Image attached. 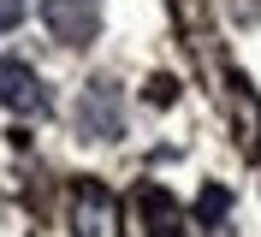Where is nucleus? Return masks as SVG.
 Wrapping results in <instances>:
<instances>
[{
  "label": "nucleus",
  "mask_w": 261,
  "mask_h": 237,
  "mask_svg": "<svg viewBox=\"0 0 261 237\" xmlns=\"http://www.w3.org/2000/svg\"><path fill=\"white\" fill-rule=\"evenodd\" d=\"M143 220H148V237H184V214H178V202L166 196L161 184H143Z\"/></svg>",
  "instance_id": "5"
},
{
  "label": "nucleus",
  "mask_w": 261,
  "mask_h": 237,
  "mask_svg": "<svg viewBox=\"0 0 261 237\" xmlns=\"http://www.w3.org/2000/svg\"><path fill=\"white\" fill-rule=\"evenodd\" d=\"M42 18H48L54 42L65 47H89L101 30V0H42Z\"/></svg>",
  "instance_id": "4"
},
{
  "label": "nucleus",
  "mask_w": 261,
  "mask_h": 237,
  "mask_svg": "<svg viewBox=\"0 0 261 237\" xmlns=\"http://www.w3.org/2000/svg\"><path fill=\"white\" fill-rule=\"evenodd\" d=\"M226 214V190H202V220H220Z\"/></svg>",
  "instance_id": "7"
},
{
  "label": "nucleus",
  "mask_w": 261,
  "mask_h": 237,
  "mask_svg": "<svg viewBox=\"0 0 261 237\" xmlns=\"http://www.w3.org/2000/svg\"><path fill=\"white\" fill-rule=\"evenodd\" d=\"M77 130L89 142H113L125 137V101H119V83L113 77H95L77 101Z\"/></svg>",
  "instance_id": "3"
},
{
  "label": "nucleus",
  "mask_w": 261,
  "mask_h": 237,
  "mask_svg": "<svg viewBox=\"0 0 261 237\" xmlns=\"http://www.w3.org/2000/svg\"><path fill=\"white\" fill-rule=\"evenodd\" d=\"M24 24V0H0V36Z\"/></svg>",
  "instance_id": "6"
},
{
  "label": "nucleus",
  "mask_w": 261,
  "mask_h": 237,
  "mask_svg": "<svg viewBox=\"0 0 261 237\" xmlns=\"http://www.w3.org/2000/svg\"><path fill=\"white\" fill-rule=\"evenodd\" d=\"M71 231L77 237H119V196L101 178L71 184Z\"/></svg>",
  "instance_id": "1"
},
{
  "label": "nucleus",
  "mask_w": 261,
  "mask_h": 237,
  "mask_svg": "<svg viewBox=\"0 0 261 237\" xmlns=\"http://www.w3.org/2000/svg\"><path fill=\"white\" fill-rule=\"evenodd\" d=\"M0 107L18 113V119H48L54 95H48V83L36 77L30 60H12V54L0 60Z\"/></svg>",
  "instance_id": "2"
}]
</instances>
